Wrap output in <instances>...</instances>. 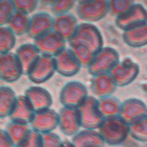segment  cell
<instances>
[{
	"label": "cell",
	"instance_id": "cell-1",
	"mask_svg": "<svg viewBox=\"0 0 147 147\" xmlns=\"http://www.w3.org/2000/svg\"><path fill=\"white\" fill-rule=\"evenodd\" d=\"M104 143L111 146H118L130 136V125L120 116L104 118L98 129Z\"/></svg>",
	"mask_w": 147,
	"mask_h": 147
},
{
	"label": "cell",
	"instance_id": "cell-2",
	"mask_svg": "<svg viewBox=\"0 0 147 147\" xmlns=\"http://www.w3.org/2000/svg\"><path fill=\"white\" fill-rule=\"evenodd\" d=\"M119 60V53L116 49L110 46H103L99 52L94 54L87 70L92 76L100 74H109L118 63Z\"/></svg>",
	"mask_w": 147,
	"mask_h": 147
},
{
	"label": "cell",
	"instance_id": "cell-3",
	"mask_svg": "<svg viewBox=\"0 0 147 147\" xmlns=\"http://www.w3.org/2000/svg\"><path fill=\"white\" fill-rule=\"evenodd\" d=\"M72 43H80L87 46L94 54L104 46L102 33L97 26L90 23H83L78 25L73 38L69 41Z\"/></svg>",
	"mask_w": 147,
	"mask_h": 147
},
{
	"label": "cell",
	"instance_id": "cell-4",
	"mask_svg": "<svg viewBox=\"0 0 147 147\" xmlns=\"http://www.w3.org/2000/svg\"><path fill=\"white\" fill-rule=\"evenodd\" d=\"M81 114L82 129L98 130L104 120V116L99 109L98 98L94 96H88V98L78 107Z\"/></svg>",
	"mask_w": 147,
	"mask_h": 147
},
{
	"label": "cell",
	"instance_id": "cell-5",
	"mask_svg": "<svg viewBox=\"0 0 147 147\" xmlns=\"http://www.w3.org/2000/svg\"><path fill=\"white\" fill-rule=\"evenodd\" d=\"M88 96V89L85 84L78 81H71L61 88L59 92V101L63 107L78 109Z\"/></svg>",
	"mask_w": 147,
	"mask_h": 147
},
{
	"label": "cell",
	"instance_id": "cell-6",
	"mask_svg": "<svg viewBox=\"0 0 147 147\" xmlns=\"http://www.w3.org/2000/svg\"><path fill=\"white\" fill-rule=\"evenodd\" d=\"M107 13H110L107 0H91L88 2L78 3L76 7L78 18L90 24L103 20Z\"/></svg>",
	"mask_w": 147,
	"mask_h": 147
},
{
	"label": "cell",
	"instance_id": "cell-7",
	"mask_svg": "<svg viewBox=\"0 0 147 147\" xmlns=\"http://www.w3.org/2000/svg\"><path fill=\"white\" fill-rule=\"evenodd\" d=\"M117 87H126L134 81L140 74V65L135 61L126 58L112 69L110 73Z\"/></svg>",
	"mask_w": 147,
	"mask_h": 147
},
{
	"label": "cell",
	"instance_id": "cell-8",
	"mask_svg": "<svg viewBox=\"0 0 147 147\" xmlns=\"http://www.w3.org/2000/svg\"><path fill=\"white\" fill-rule=\"evenodd\" d=\"M55 73H57L55 58L41 55L36 63L32 65V68L29 70L27 78L30 82L34 83L36 85H41L51 80Z\"/></svg>",
	"mask_w": 147,
	"mask_h": 147
},
{
	"label": "cell",
	"instance_id": "cell-9",
	"mask_svg": "<svg viewBox=\"0 0 147 147\" xmlns=\"http://www.w3.org/2000/svg\"><path fill=\"white\" fill-rule=\"evenodd\" d=\"M59 115V125L58 129L65 136L72 138L82 130L81 114L78 109L73 107H63L58 112Z\"/></svg>",
	"mask_w": 147,
	"mask_h": 147
},
{
	"label": "cell",
	"instance_id": "cell-10",
	"mask_svg": "<svg viewBox=\"0 0 147 147\" xmlns=\"http://www.w3.org/2000/svg\"><path fill=\"white\" fill-rule=\"evenodd\" d=\"M23 74V68L15 53L0 54V80L7 83H14L18 81Z\"/></svg>",
	"mask_w": 147,
	"mask_h": 147
},
{
	"label": "cell",
	"instance_id": "cell-11",
	"mask_svg": "<svg viewBox=\"0 0 147 147\" xmlns=\"http://www.w3.org/2000/svg\"><path fill=\"white\" fill-rule=\"evenodd\" d=\"M147 23V10L143 4L134 3L126 13L115 18V24L123 31Z\"/></svg>",
	"mask_w": 147,
	"mask_h": 147
},
{
	"label": "cell",
	"instance_id": "cell-12",
	"mask_svg": "<svg viewBox=\"0 0 147 147\" xmlns=\"http://www.w3.org/2000/svg\"><path fill=\"white\" fill-rule=\"evenodd\" d=\"M59 125V115L53 109L38 111L30 123V128L41 134L54 132Z\"/></svg>",
	"mask_w": 147,
	"mask_h": 147
},
{
	"label": "cell",
	"instance_id": "cell-13",
	"mask_svg": "<svg viewBox=\"0 0 147 147\" xmlns=\"http://www.w3.org/2000/svg\"><path fill=\"white\" fill-rule=\"evenodd\" d=\"M33 44L39 49L41 55L55 57L58 53L65 49L67 41L54 30H52L44 36L34 39Z\"/></svg>",
	"mask_w": 147,
	"mask_h": 147
},
{
	"label": "cell",
	"instance_id": "cell-14",
	"mask_svg": "<svg viewBox=\"0 0 147 147\" xmlns=\"http://www.w3.org/2000/svg\"><path fill=\"white\" fill-rule=\"evenodd\" d=\"M54 58H55V65H56V72L62 76L71 78L76 75L81 71L82 65L74 56L70 47L69 49L65 47V49H62Z\"/></svg>",
	"mask_w": 147,
	"mask_h": 147
},
{
	"label": "cell",
	"instance_id": "cell-15",
	"mask_svg": "<svg viewBox=\"0 0 147 147\" xmlns=\"http://www.w3.org/2000/svg\"><path fill=\"white\" fill-rule=\"evenodd\" d=\"M119 116L129 125H131L147 116V105L140 99H127L121 103V110Z\"/></svg>",
	"mask_w": 147,
	"mask_h": 147
},
{
	"label": "cell",
	"instance_id": "cell-16",
	"mask_svg": "<svg viewBox=\"0 0 147 147\" xmlns=\"http://www.w3.org/2000/svg\"><path fill=\"white\" fill-rule=\"evenodd\" d=\"M54 17L46 12H39L30 17L29 23V29L27 36L31 39H38V38L44 36L49 31L53 30Z\"/></svg>",
	"mask_w": 147,
	"mask_h": 147
},
{
	"label": "cell",
	"instance_id": "cell-17",
	"mask_svg": "<svg viewBox=\"0 0 147 147\" xmlns=\"http://www.w3.org/2000/svg\"><path fill=\"white\" fill-rule=\"evenodd\" d=\"M24 94L29 100L36 112L46 109H51L53 105V97L47 89L40 85L30 86L25 90Z\"/></svg>",
	"mask_w": 147,
	"mask_h": 147
},
{
	"label": "cell",
	"instance_id": "cell-18",
	"mask_svg": "<svg viewBox=\"0 0 147 147\" xmlns=\"http://www.w3.org/2000/svg\"><path fill=\"white\" fill-rule=\"evenodd\" d=\"M78 25L80 24L75 15L72 13H65L54 17L53 30L67 42H69L73 38Z\"/></svg>",
	"mask_w": 147,
	"mask_h": 147
},
{
	"label": "cell",
	"instance_id": "cell-19",
	"mask_svg": "<svg viewBox=\"0 0 147 147\" xmlns=\"http://www.w3.org/2000/svg\"><path fill=\"white\" fill-rule=\"evenodd\" d=\"M34 114H36V111L30 104L29 100L26 98L25 94H21V96H17L16 102L14 104V107L9 119L10 121H14V123L30 125Z\"/></svg>",
	"mask_w": 147,
	"mask_h": 147
},
{
	"label": "cell",
	"instance_id": "cell-20",
	"mask_svg": "<svg viewBox=\"0 0 147 147\" xmlns=\"http://www.w3.org/2000/svg\"><path fill=\"white\" fill-rule=\"evenodd\" d=\"M90 88L94 97L100 99L113 96L117 89V86L110 74H100L92 76L90 81Z\"/></svg>",
	"mask_w": 147,
	"mask_h": 147
},
{
	"label": "cell",
	"instance_id": "cell-21",
	"mask_svg": "<svg viewBox=\"0 0 147 147\" xmlns=\"http://www.w3.org/2000/svg\"><path fill=\"white\" fill-rule=\"evenodd\" d=\"M15 55L21 62L23 72L26 75L28 74L29 70L32 68V65L36 63L39 57L41 56L39 49L33 43H25L18 46V49L15 52Z\"/></svg>",
	"mask_w": 147,
	"mask_h": 147
},
{
	"label": "cell",
	"instance_id": "cell-22",
	"mask_svg": "<svg viewBox=\"0 0 147 147\" xmlns=\"http://www.w3.org/2000/svg\"><path fill=\"white\" fill-rule=\"evenodd\" d=\"M71 142L75 147H104L105 143L98 130L82 129L71 138Z\"/></svg>",
	"mask_w": 147,
	"mask_h": 147
},
{
	"label": "cell",
	"instance_id": "cell-23",
	"mask_svg": "<svg viewBox=\"0 0 147 147\" xmlns=\"http://www.w3.org/2000/svg\"><path fill=\"white\" fill-rule=\"evenodd\" d=\"M125 43L130 47H143L147 45V23L126 30L123 33Z\"/></svg>",
	"mask_w": 147,
	"mask_h": 147
},
{
	"label": "cell",
	"instance_id": "cell-24",
	"mask_svg": "<svg viewBox=\"0 0 147 147\" xmlns=\"http://www.w3.org/2000/svg\"><path fill=\"white\" fill-rule=\"evenodd\" d=\"M17 94L9 86H0V118L10 117Z\"/></svg>",
	"mask_w": 147,
	"mask_h": 147
},
{
	"label": "cell",
	"instance_id": "cell-25",
	"mask_svg": "<svg viewBox=\"0 0 147 147\" xmlns=\"http://www.w3.org/2000/svg\"><path fill=\"white\" fill-rule=\"evenodd\" d=\"M5 131H7L13 145L16 147L28 136L31 131V128H30V125H27V123L10 121L7 125Z\"/></svg>",
	"mask_w": 147,
	"mask_h": 147
},
{
	"label": "cell",
	"instance_id": "cell-26",
	"mask_svg": "<svg viewBox=\"0 0 147 147\" xmlns=\"http://www.w3.org/2000/svg\"><path fill=\"white\" fill-rule=\"evenodd\" d=\"M99 109L101 111L104 118L119 116L121 110V101L114 96H109L104 98L98 99Z\"/></svg>",
	"mask_w": 147,
	"mask_h": 147
},
{
	"label": "cell",
	"instance_id": "cell-27",
	"mask_svg": "<svg viewBox=\"0 0 147 147\" xmlns=\"http://www.w3.org/2000/svg\"><path fill=\"white\" fill-rule=\"evenodd\" d=\"M29 23H30V17L27 14L15 12L9 22L8 27L12 30V32L16 37L17 36L21 37L28 33Z\"/></svg>",
	"mask_w": 147,
	"mask_h": 147
},
{
	"label": "cell",
	"instance_id": "cell-28",
	"mask_svg": "<svg viewBox=\"0 0 147 147\" xmlns=\"http://www.w3.org/2000/svg\"><path fill=\"white\" fill-rule=\"evenodd\" d=\"M70 49L72 51V53L74 54V56L76 57L78 62L81 63L82 67L84 68H88V65H90V62L92 60V58L94 56V53L89 49L87 46L80 43H72L70 42Z\"/></svg>",
	"mask_w": 147,
	"mask_h": 147
},
{
	"label": "cell",
	"instance_id": "cell-29",
	"mask_svg": "<svg viewBox=\"0 0 147 147\" xmlns=\"http://www.w3.org/2000/svg\"><path fill=\"white\" fill-rule=\"evenodd\" d=\"M16 44V36L8 26H0V54L12 52Z\"/></svg>",
	"mask_w": 147,
	"mask_h": 147
},
{
	"label": "cell",
	"instance_id": "cell-30",
	"mask_svg": "<svg viewBox=\"0 0 147 147\" xmlns=\"http://www.w3.org/2000/svg\"><path fill=\"white\" fill-rule=\"evenodd\" d=\"M130 136L135 141L147 143V116L130 125Z\"/></svg>",
	"mask_w": 147,
	"mask_h": 147
},
{
	"label": "cell",
	"instance_id": "cell-31",
	"mask_svg": "<svg viewBox=\"0 0 147 147\" xmlns=\"http://www.w3.org/2000/svg\"><path fill=\"white\" fill-rule=\"evenodd\" d=\"M109 12L115 17H118L126 13L135 3L134 0H107Z\"/></svg>",
	"mask_w": 147,
	"mask_h": 147
},
{
	"label": "cell",
	"instance_id": "cell-32",
	"mask_svg": "<svg viewBox=\"0 0 147 147\" xmlns=\"http://www.w3.org/2000/svg\"><path fill=\"white\" fill-rule=\"evenodd\" d=\"M15 13L11 0H1L0 1V26H8L9 22Z\"/></svg>",
	"mask_w": 147,
	"mask_h": 147
},
{
	"label": "cell",
	"instance_id": "cell-33",
	"mask_svg": "<svg viewBox=\"0 0 147 147\" xmlns=\"http://www.w3.org/2000/svg\"><path fill=\"white\" fill-rule=\"evenodd\" d=\"M11 2L15 9V12L24 13L28 15L37 9L39 0H11Z\"/></svg>",
	"mask_w": 147,
	"mask_h": 147
},
{
	"label": "cell",
	"instance_id": "cell-34",
	"mask_svg": "<svg viewBox=\"0 0 147 147\" xmlns=\"http://www.w3.org/2000/svg\"><path fill=\"white\" fill-rule=\"evenodd\" d=\"M75 2L76 0H56V2L53 5H51L52 12L55 16L70 13V11L75 5Z\"/></svg>",
	"mask_w": 147,
	"mask_h": 147
},
{
	"label": "cell",
	"instance_id": "cell-35",
	"mask_svg": "<svg viewBox=\"0 0 147 147\" xmlns=\"http://www.w3.org/2000/svg\"><path fill=\"white\" fill-rule=\"evenodd\" d=\"M16 147H43L42 134L31 129L28 136Z\"/></svg>",
	"mask_w": 147,
	"mask_h": 147
},
{
	"label": "cell",
	"instance_id": "cell-36",
	"mask_svg": "<svg viewBox=\"0 0 147 147\" xmlns=\"http://www.w3.org/2000/svg\"><path fill=\"white\" fill-rule=\"evenodd\" d=\"M43 147H61L63 140L55 132H49L42 134Z\"/></svg>",
	"mask_w": 147,
	"mask_h": 147
},
{
	"label": "cell",
	"instance_id": "cell-37",
	"mask_svg": "<svg viewBox=\"0 0 147 147\" xmlns=\"http://www.w3.org/2000/svg\"><path fill=\"white\" fill-rule=\"evenodd\" d=\"M0 147H15L11 142L5 129H0Z\"/></svg>",
	"mask_w": 147,
	"mask_h": 147
},
{
	"label": "cell",
	"instance_id": "cell-38",
	"mask_svg": "<svg viewBox=\"0 0 147 147\" xmlns=\"http://www.w3.org/2000/svg\"><path fill=\"white\" fill-rule=\"evenodd\" d=\"M61 147H75V146H74L73 143L71 142V140H63Z\"/></svg>",
	"mask_w": 147,
	"mask_h": 147
},
{
	"label": "cell",
	"instance_id": "cell-39",
	"mask_svg": "<svg viewBox=\"0 0 147 147\" xmlns=\"http://www.w3.org/2000/svg\"><path fill=\"white\" fill-rule=\"evenodd\" d=\"M39 1H41L42 3L44 4H49V5H53L56 2V0H39Z\"/></svg>",
	"mask_w": 147,
	"mask_h": 147
},
{
	"label": "cell",
	"instance_id": "cell-40",
	"mask_svg": "<svg viewBox=\"0 0 147 147\" xmlns=\"http://www.w3.org/2000/svg\"><path fill=\"white\" fill-rule=\"evenodd\" d=\"M78 1V3H82V2H88V1H91V0H76Z\"/></svg>",
	"mask_w": 147,
	"mask_h": 147
},
{
	"label": "cell",
	"instance_id": "cell-41",
	"mask_svg": "<svg viewBox=\"0 0 147 147\" xmlns=\"http://www.w3.org/2000/svg\"><path fill=\"white\" fill-rule=\"evenodd\" d=\"M146 147H147V145H146Z\"/></svg>",
	"mask_w": 147,
	"mask_h": 147
},
{
	"label": "cell",
	"instance_id": "cell-42",
	"mask_svg": "<svg viewBox=\"0 0 147 147\" xmlns=\"http://www.w3.org/2000/svg\"><path fill=\"white\" fill-rule=\"evenodd\" d=\"M0 1H1V0H0Z\"/></svg>",
	"mask_w": 147,
	"mask_h": 147
}]
</instances>
